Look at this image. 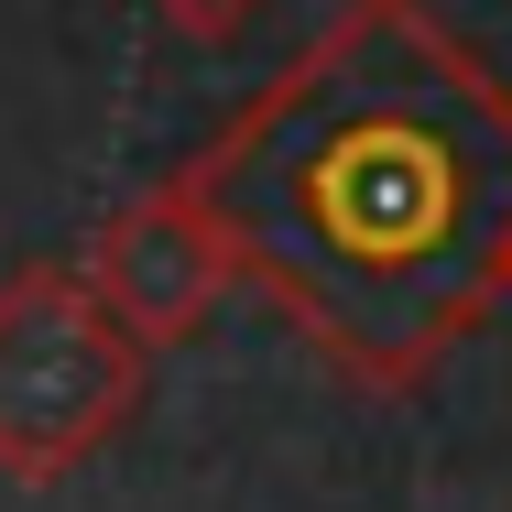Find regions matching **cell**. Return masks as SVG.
Listing matches in <instances>:
<instances>
[{"mask_svg":"<svg viewBox=\"0 0 512 512\" xmlns=\"http://www.w3.org/2000/svg\"><path fill=\"white\" fill-rule=\"evenodd\" d=\"M142 11H153L164 33H186V44H229V33H240L262 0H142Z\"/></svg>","mask_w":512,"mask_h":512,"instance_id":"obj_4","label":"cell"},{"mask_svg":"<svg viewBox=\"0 0 512 512\" xmlns=\"http://www.w3.org/2000/svg\"><path fill=\"white\" fill-rule=\"evenodd\" d=\"M77 273L99 284V306L120 316L142 349H175V338L207 327V306L240 284L229 229H218V207L197 197V175H164V186H142L131 207H109Z\"/></svg>","mask_w":512,"mask_h":512,"instance_id":"obj_3","label":"cell"},{"mask_svg":"<svg viewBox=\"0 0 512 512\" xmlns=\"http://www.w3.org/2000/svg\"><path fill=\"white\" fill-rule=\"evenodd\" d=\"M153 349L99 306L77 262H22L0 284V480L55 491L142 404Z\"/></svg>","mask_w":512,"mask_h":512,"instance_id":"obj_2","label":"cell"},{"mask_svg":"<svg viewBox=\"0 0 512 512\" xmlns=\"http://www.w3.org/2000/svg\"><path fill=\"white\" fill-rule=\"evenodd\" d=\"M186 175L229 262L382 393L512 295V99L414 0H349Z\"/></svg>","mask_w":512,"mask_h":512,"instance_id":"obj_1","label":"cell"},{"mask_svg":"<svg viewBox=\"0 0 512 512\" xmlns=\"http://www.w3.org/2000/svg\"><path fill=\"white\" fill-rule=\"evenodd\" d=\"M502 306H512V295H502Z\"/></svg>","mask_w":512,"mask_h":512,"instance_id":"obj_5","label":"cell"}]
</instances>
